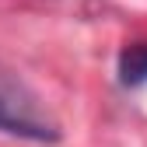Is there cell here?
Returning a JSON list of instances; mask_svg holds the SVG:
<instances>
[{"mask_svg": "<svg viewBox=\"0 0 147 147\" xmlns=\"http://www.w3.org/2000/svg\"><path fill=\"white\" fill-rule=\"evenodd\" d=\"M0 133L21 137L32 144H56L60 140V123L53 119L46 102L7 63H0Z\"/></svg>", "mask_w": 147, "mask_h": 147, "instance_id": "obj_1", "label": "cell"}, {"mask_svg": "<svg viewBox=\"0 0 147 147\" xmlns=\"http://www.w3.org/2000/svg\"><path fill=\"white\" fill-rule=\"evenodd\" d=\"M119 84L123 88H144L147 84V42H133L119 53Z\"/></svg>", "mask_w": 147, "mask_h": 147, "instance_id": "obj_2", "label": "cell"}]
</instances>
